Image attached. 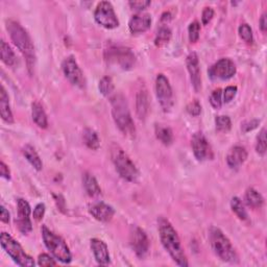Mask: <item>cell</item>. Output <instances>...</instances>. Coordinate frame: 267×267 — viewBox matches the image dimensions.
<instances>
[{"label": "cell", "mask_w": 267, "mask_h": 267, "mask_svg": "<svg viewBox=\"0 0 267 267\" xmlns=\"http://www.w3.org/2000/svg\"><path fill=\"white\" fill-rule=\"evenodd\" d=\"M158 229L163 247L168 252L172 260L179 266L187 267L188 261L184 249L181 244L180 237L172 225L166 218L160 217L158 219Z\"/></svg>", "instance_id": "1"}, {"label": "cell", "mask_w": 267, "mask_h": 267, "mask_svg": "<svg viewBox=\"0 0 267 267\" xmlns=\"http://www.w3.org/2000/svg\"><path fill=\"white\" fill-rule=\"evenodd\" d=\"M6 29L13 43L18 47L20 52L23 54V57L26 61L27 68L31 73L36 64V53L35 47H33L32 41L28 35V32L22 27L18 22L13 20L6 22Z\"/></svg>", "instance_id": "2"}, {"label": "cell", "mask_w": 267, "mask_h": 267, "mask_svg": "<svg viewBox=\"0 0 267 267\" xmlns=\"http://www.w3.org/2000/svg\"><path fill=\"white\" fill-rule=\"evenodd\" d=\"M111 106H112V115L118 129L124 133V135L130 138L135 137L136 128L126 97L122 94H116L111 99Z\"/></svg>", "instance_id": "3"}, {"label": "cell", "mask_w": 267, "mask_h": 267, "mask_svg": "<svg viewBox=\"0 0 267 267\" xmlns=\"http://www.w3.org/2000/svg\"><path fill=\"white\" fill-rule=\"evenodd\" d=\"M210 243L217 257L224 262L235 263L238 261L237 253L230 239L218 228L210 230Z\"/></svg>", "instance_id": "4"}, {"label": "cell", "mask_w": 267, "mask_h": 267, "mask_svg": "<svg viewBox=\"0 0 267 267\" xmlns=\"http://www.w3.org/2000/svg\"><path fill=\"white\" fill-rule=\"evenodd\" d=\"M110 149L111 158H112L116 170L121 177L129 182H136L139 176V171L136 165L129 157V154L116 143H112Z\"/></svg>", "instance_id": "5"}, {"label": "cell", "mask_w": 267, "mask_h": 267, "mask_svg": "<svg viewBox=\"0 0 267 267\" xmlns=\"http://www.w3.org/2000/svg\"><path fill=\"white\" fill-rule=\"evenodd\" d=\"M42 237L45 247L52 254L53 257L62 263L68 264L72 260L71 252L66 242L58 235H55L47 227H42Z\"/></svg>", "instance_id": "6"}, {"label": "cell", "mask_w": 267, "mask_h": 267, "mask_svg": "<svg viewBox=\"0 0 267 267\" xmlns=\"http://www.w3.org/2000/svg\"><path fill=\"white\" fill-rule=\"evenodd\" d=\"M0 242H1L2 249L16 264H18L19 266H35V261H33V259L22 249L20 243L17 242L12 236H9L8 234L4 232L1 233Z\"/></svg>", "instance_id": "7"}, {"label": "cell", "mask_w": 267, "mask_h": 267, "mask_svg": "<svg viewBox=\"0 0 267 267\" xmlns=\"http://www.w3.org/2000/svg\"><path fill=\"white\" fill-rule=\"evenodd\" d=\"M105 58L109 64L117 65L124 70L132 69L136 63L135 53L129 47L113 46L106 50Z\"/></svg>", "instance_id": "8"}, {"label": "cell", "mask_w": 267, "mask_h": 267, "mask_svg": "<svg viewBox=\"0 0 267 267\" xmlns=\"http://www.w3.org/2000/svg\"><path fill=\"white\" fill-rule=\"evenodd\" d=\"M95 21L105 28L113 29L119 26V20L115 14L112 3L109 1L99 2L94 12Z\"/></svg>", "instance_id": "9"}, {"label": "cell", "mask_w": 267, "mask_h": 267, "mask_svg": "<svg viewBox=\"0 0 267 267\" xmlns=\"http://www.w3.org/2000/svg\"><path fill=\"white\" fill-rule=\"evenodd\" d=\"M130 246L138 258H145L149 251V240L146 233L139 227L133 226L130 231Z\"/></svg>", "instance_id": "10"}, {"label": "cell", "mask_w": 267, "mask_h": 267, "mask_svg": "<svg viewBox=\"0 0 267 267\" xmlns=\"http://www.w3.org/2000/svg\"><path fill=\"white\" fill-rule=\"evenodd\" d=\"M155 94L162 109L165 112H168L173 106L172 89L168 79L164 74H159L155 80Z\"/></svg>", "instance_id": "11"}, {"label": "cell", "mask_w": 267, "mask_h": 267, "mask_svg": "<svg viewBox=\"0 0 267 267\" xmlns=\"http://www.w3.org/2000/svg\"><path fill=\"white\" fill-rule=\"evenodd\" d=\"M236 66L230 59H220L208 70L210 79L213 81H227L236 74Z\"/></svg>", "instance_id": "12"}, {"label": "cell", "mask_w": 267, "mask_h": 267, "mask_svg": "<svg viewBox=\"0 0 267 267\" xmlns=\"http://www.w3.org/2000/svg\"><path fill=\"white\" fill-rule=\"evenodd\" d=\"M62 67H63V71H64L65 76L68 79V81L72 85L80 87V88L85 87L86 81H85L84 74L82 72V69L80 68L79 64H77L76 60L74 59V57L70 55V57L66 58L62 64Z\"/></svg>", "instance_id": "13"}, {"label": "cell", "mask_w": 267, "mask_h": 267, "mask_svg": "<svg viewBox=\"0 0 267 267\" xmlns=\"http://www.w3.org/2000/svg\"><path fill=\"white\" fill-rule=\"evenodd\" d=\"M191 145L195 158L198 161H206L213 158L212 148H211L210 144L206 137L203 135V133L198 132L194 134L191 140Z\"/></svg>", "instance_id": "14"}, {"label": "cell", "mask_w": 267, "mask_h": 267, "mask_svg": "<svg viewBox=\"0 0 267 267\" xmlns=\"http://www.w3.org/2000/svg\"><path fill=\"white\" fill-rule=\"evenodd\" d=\"M18 208V217L16 219V224L19 231L26 235L32 230V225L30 220V206L23 198H19L17 202Z\"/></svg>", "instance_id": "15"}, {"label": "cell", "mask_w": 267, "mask_h": 267, "mask_svg": "<svg viewBox=\"0 0 267 267\" xmlns=\"http://www.w3.org/2000/svg\"><path fill=\"white\" fill-rule=\"evenodd\" d=\"M187 69L190 74V79L194 90L198 92L202 89V77H200V67L198 57L195 52L189 53L186 60Z\"/></svg>", "instance_id": "16"}, {"label": "cell", "mask_w": 267, "mask_h": 267, "mask_svg": "<svg viewBox=\"0 0 267 267\" xmlns=\"http://www.w3.org/2000/svg\"><path fill=\"white\" fill-rule=\"evenodd\" d=\"M89 212L98 221L109 222L115 215V210L112 206H109L103 202L95 203L89 207Z\"/></svg>", "instance_id": "17"}, {"label": "cell", "mask_w": 267, "mask_h": 267, "mask_svg": "<svg viewBox=\"0 0 267 267\" xmlns=\"http://www.w3.org/2000/svg\"><path fill=\"white\" fill-rule=\"evenodd\" d=\"M151 25V17L147 13H138L134 15L130 22L129 27L133 33H142L146 31Z\"/></svg>", "instance_id": "18"}, {"label": "cell", "mask_w": 267, "mask_h": 267, "mask_svg": "<svg viewBox=\"0 0 267 267\" xmlns=\"http://www.w3.org/2000/svg\"><path fill=\"white\" fill-rule=\"evenodd\" d=\"M91 250L94 254L95 260L100 265H107L110 263V254L107 244L100 239L93 238L91 240Z\"/></svg>", "instance_id": "19"}, {"label": "cell", "mask_w": 267, "mask_h": 267, "mask_svg": "<svg viewBox=\"0 0 267 267\" xmlns=\"http://www.w3.org/2000/svg\"><path fill=\"white\" fill-rule=\"evenodd\" d=\"M248 159V152L242 146H234L227 155V163L231 168H238Z\"/></svg>", "instance_id": "20"}, {"label": "cell", "mask_w": 267, "mask_h": 267, "mask_svg": "<svg viewBox=\"0 0 267 267\" xmlns=\"http://www.w3.org/2000/svg\"><path fill=\"white\" fill-rule=\"evenodd\" d=\"M149 110V99L145 89H141L136 96V112L139 119L144 120L146 118Z\"/></svg>", "instance_id": "21"}, {"label": "cell", "mask_w": 267, "mask_h": 267, "mask_svg": "<svg viewBox=\"0 0 267 267\" xmlns=\"http://www.w3.org/2000/svg\"><path fill=\"white\" fill-rule=\"evenodd\" d=\"M0 115L7 124H13L14 122L13 113L9 106V98L2 85L0 87Z\"/></svg>", "instance_id": "22"}, {"label": "cell", "mask_w": 267, "mask_h": 267, "mask_svg": "<svg viewBox=\"0 0 267 267\" xmlns=\"http://www.w3.org/2000/svg\"><path fill=\"white\" fill-rule=\"evenodd\" d=\"M31 115L32 119L35 121V124L42 129H46L48 126V120H47V115L44 111L43 107L39 103H33L31 105Z\"/></svg>", "instance_id": "23"}, {"label": "cell", "mask_w": 267, "mask_h": 267, "mask_svg": "<svg viewBox=\"0 0 267 267\" xmlns=\"http://www.w3.org/2000/svg\"><path fill=\"white\" fill-rule=\"evenodd\" d=\"M83 183L89 196L96 197L102 194V189H100L96 179L92 174L86 172L83 176Z\"/></svg>", "instance_id": "24"}, {"label": "cell", "mask_w": 267, "mask_h": 267, "mask_svg": "<svg viewBox=\"0 0 267 267\" xmlns=\"http://www.w3.org/2000/svg\"><path fill=\"white\" fill-rule=\"evenodd\" d=\"M22 151H23L24 157L30 163V165L33 167V168L38 171L42 170L43 163H42L40 155L38 154V152L36 151L35 148H33L31 145H25Z\"/></svg>", "instance_id": "25"}, {"label": "cell", "mask_w": 267, "mask_h": 267, "mask_svg": "<svg viewBox=\"0 0 267 267\" xmlns=\"http://www.w3.org/2000/svg\"><path fill=\"white\" fill-rule=\"evenodd\" d=\"M0 57H1V61L7 66L12 67L17 63L15 52L3 40H1V42H0Z\"/></svg>", "instance_id": "26"}, {"label": "cell", "mask_w": 267, "mask_h": 267, "mask_svg": "<svg viewBox=\"0 0 267 267\" xmlns=\"http://www.w3.org/2000/svg\"><path fill=\"white\" fill-rule=\"evenodd\" d=\"M246 200L247 204L255 209L261 208L264 204V199L262 197V195L257 191L255 190L254 188H249L246 193Z\"/></svg>", "instance_id": "27"}, {"label": "cell", "mask_w": 267, "mask_h": 267, "mask_svg": "<svg viewBox=\"0 0 267 267\" xmlns=\"http://www.w3.org/2000/svg\"><path fill=\"white\" fill-rule=\"evenodd\" d=\"M154 131H155V136H157V138L163 144H165V145H170L173 141V134L169 128L157 125L155 126Z\"/></svg>", "instance_id": "28"}, {"label": "cell", "mask_w": 267, "mask_h": 267, "mask_svg": "<svg viewBox=\"0 0 267 267\" xmlns=\"http://www.w3.org/2000/svg\"><path fill=\"white\" fill-rule=\"evenodd\" d=\"M84 141L85 144L91 149H98L100 146V141L97 133L92 129H86L84 132Z\"/></svg>", "instance_id": "29"}, {"label": "cell", "mask_w": 267, "mask_h": 267, "mask_svg": "<svg viewBox=\"0 0 267 267\" xmlns=\"http://www.w3.org/2000/svg\"><path fill=\"white\" fill-rule=\"evenodd\" d=\"M231 208L233 210V212L235 213L239 219L241 220H247L248 219V213L247 210L244 209V206L241 202V199L239 197H233L231 200Z\"/></svg>", "instance_id": "30"}, {"label": "cell", "mask_w": 267, "mask_h": 267, "mask_svg": "<svg viewBox=\"0 0 267 267\" xmlns=\"http://www.w3.org/2000/svg\"><path fill=\"white\" fill-rule=\"evenodd\" d=\"M170 39H171L170 28L167 26H162L157 32V36H155V39H154V44L158 47H161L165 45V44L168 43Z\"/></svg>", "instance_id": "31"}, {"label": "cell", "mask_w": 267, "mask_h": 267, "mask_svg": "<svg viewBox=\"0 0 267 267\" xmlns=\"http://www.w3.org/2000/svg\"><path fill=\"white\" fill-rule=\"evenodd\" d=\"M98 88H99L100 93H102L105 96H109V95H111L113 93L115 86H114L113 80L111 79L110 76H104L103 79L100 80V82H99Z\"/></svg>", "instance_id": "32"}, {"label": "cell", "mask_w": 267, "mask_h": 267, "mask_svg": "<svg viewBox=\"0 0 267 267\" xmlns=\"http://www.w3.org/2000/svg\"><path fill=\"white\" fill-rule=\"evenodd\" d=\"M215 125H216V129L219 132H228L231 130L232 128V122L229 116H217L215 119Z\"/></svg>", "instance_id": "33"}, {"label": "cell", "mask_w": 267, "mask_h": 267, "mask_svg": "<svg viewBox=\"0 0 267 267\" xmlns=\"http://www.w3.org/2000/svg\"><path fill=\"white\" fill-rule=\"evenodd\" d=\"M256 150L261 155L266 152V130L262 129L257 137V143H256Z\"/></svg>", "instance_id": "34"}, {"label": "cell", "mask_w": 267, "mask_h": 267, "mask_svg": "<svg viewBox=\"0 0 267 267\" xmlns=\"http://www.w3.org/2000/svg\"><path fill=\"white\" fill-rule=\"evenodd\" d=\"M199 32H200V24L197 21H193L188 27L189 40H190L191 43H196L198 41Z\"/></svg>", "instance_id": "35"}, {"label": "cell", "mask_w": 267, "mask_h": 267, "mask_svg": "<svg viewBox=\"0 0 267 267\" xmlns=\"http://www.w3.org/2000/svg\"><path fill=\"white\" fill-rule=\"evenodd\" d=\"M238 32H239V36L242 40H244L248 43L253 42V30L249 24H247V23L241 24L238 28Z\"/></svg>", "instance_id": "36"}, {"label": "cell", "mask_w": 267, "mask_h": 267, "mask_svg": "<svg viewBox=\"0 0 267 267\" xmlns=\"http://www.w3.org/2000/svg\"><path fill=\"white\" fill-rule=\"evenodd\" d=\"M222 92L221 89H217V90H214L210 96V104L214 109H220L222 106Z\"/></svg>", "instance_id": "37"}, {"label": "cell", "mask_w": 267, "mask_h": 267, "mask_svg": "<svg viewBox=\"0 0 267 267\" xmlns=\"http://www.w3.org/2000/svg\"><path fill=\"white\" fill-rule=\"evenodd\" d=\"M237 94V87L236 86H229L226 88V90L224 92V99L222 102L229 104L234 99V97Z\"/></svg>", "instance_id": "38"}, {"label": "cell", "mask_w": 267, "mask_h": 267, "mask_svg": "<svg viewBox=\"0 0 267 267\" xmlns=\"http://www.w3.org/2000/svg\"><path fill=\"white\" fill-rule=\"evenodd\" d=\"M38 264L40 266H55L57 265V262L47 254H41L38 258Z\"/></svg>", "instance_id": "39"}, {"label": "cell", "mask_w": 267, "mask_h": 267, "mask_svg": "<svg viewBox=\"0 0 267 267\" xmlns=\"http://www.w3.org/2000/svg\"><path fill=\"white\" fill-rule=\"evenodd\" d=\"M187 112L191 116H198L200 112H202V107H200V104L197 100H194V102L190 103L187 106Z\"/></svg>", "instance_id": "40"}, {"label": "cell", "mask_w": 267, "mask_h": 267, "mask_svg": "<svg viewBox=\"0 0 267 267\" xmlns=\"http://www.w3.org/2000/svg\"><path fill=\"white\" fill-rule=\"evenodd\" d=\"M214 17V10L212 7L210 6H207L204 8L203 10V14H202V21H203V24L204 25H207L209 22L212 20V18Z\"/></svg>", "instance_id": "41"}, {"label": "cell", "mask_w": 267, "mask_h": 267, "mask_svg": "<svg viewBox=\"0 0 267 267\" xmlns=\"http://www.w3.org/2000/svg\"><path fill=\"white\" fill-rule=\"evenodd\" d=\"M44 214H45V205L38 204L36 206V208L33 209V213H32L33 219H36L37 221H40L44 217Z\"/></svg>", "instance_id": "42"}, {"label": "cell", "mask_w": 267, "mask_h": 267, "mask_svg": "<svg viewBox=\"0 0 267 267\" xmlns=\"http://www.w3.org/2000/svg\"><path fill=\"white\" fill-rule=\"evenodd\" d=\"M149 0H139V1H130L129 4L132 8L137 9V10H142L144 8H146L148 5H150Z\"/></svg>", "instance_id": "43"}, {"label": "cell", "mask_w": 267, "mask_h": 267, "mask_svg": "<svg viewBox=\"0 0 267 267\" xmlns=\"http://www.w3.org/2000/svg\"><path fill=\"white\" fill-rule=\"evenodd\" d=\"M260 124V121L259 120H251V121H247V122H244V124L242 125V130L244 133H248L250 131H253L255 130L256 128H257Z\"/></svg>", "instance_id": "44"}, {"label": "cell", "mask_w": 267, "mask_h": 267, "mask_svg": "<svg viewBox=\"0 0 267 267\" xmlns=\"http://www.w3.org/2000/svg\"><path fill=\"white\" fill-rule=\"evenodd\" d=\"M0 174H1V176L4 177V179H6V180L10 179L9 169H8V167L5 165L4 162L0 163Z\"/></svg>", "instance_id": "45"}, {"label": "cell", "mask_w": 267, "mask_h": 267, "mask_svg": "<svg viewBox=\"0 0 267 267\" xmlns=\"http://www.w3.org/2000/svg\"><path fill=\"white\" fill-rule=\"evenodd\" d=\"M1 215H0V219H1L2 222H4V224H8L9 222V213H8V211L3 207L1 206Z\"/></svg>", "instance_id": "46"}, {"label": "cell", "mask_w": 267, "mask_h": 267, "mask_svg": "<svg viewBox=\"0 0 267 267\" xmlns=\"http://www.w3.org/2000/svg\"><path fill=\"white\" fill-rule=\"evenodd\" d=\"M260 27H261V29H262L263 32H265L266 29H267V17H266V13H264L261 16V19H260Z\"/></svg>", "instance_id": "47"}]
</instances>
